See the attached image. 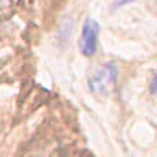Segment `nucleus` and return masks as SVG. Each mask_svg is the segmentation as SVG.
I'll return each mask as SVG.
<instances>
[{
	"mask_svg": "<svg viewBox=\"0 0 157 157\" xmlns=\"http://www.w3.org/2000/svg\"><path fill=\"white\" fill-rule=\"evenodd\" d=\"M10 2H12V0H0V8H5V7H8V5H10Z\"/></svg>",
	"mask_w": 157,
	"mask_h": 157,
	"instance_id": "4",
	"label": "nucleus"
},
{
	"mask_svg": "<svg viewBox=\"0 0 157 157\" xmlns=\"http://www.w3.org/2000/svg\"><path fill=\"white\" fill-rule=\"evenodd\" d=\"M118 80V67L113 62L103 64L98 67L88 78V88L93 93H106L110 92Z\"/></svg>",
	"mask_w": 157,
	"mask_h": 157,
	"instance_id": "1",
	"label": "nucleus"
},
{
	"mask_svg": "<svg viewBox=\"0 0 157 157\" xmlns=\"http://www.w3.org/2000/svg\"><path fill=\"white\" fill-rule=\"evenodd\" d=\"M131 2H134V0H116V2H115V5H113V8H120V7H124V5L131 3Z\"/></svg>",
	"mask_w": 157,
	"mask_h": 157,
	"instance_id": "3",
	"label": "nucleus"
},
{
	"mask_svg": "<svg viewBox=\"0 0 157 157\" xmlns=\"http://www.w3.org/2000/svg\"><path fill=\"white\" fill-rule=\"evenodd\" d=\"M98 33H100V25L97 20L87 18L82 25L80 39H78V49L85 57H92L98 49Z\"/></svg>",
	"mask_w": 157,
	"mask_h": 157,
	"instance_id": "2",
	"label": "nucleus"
}]
</instances>
